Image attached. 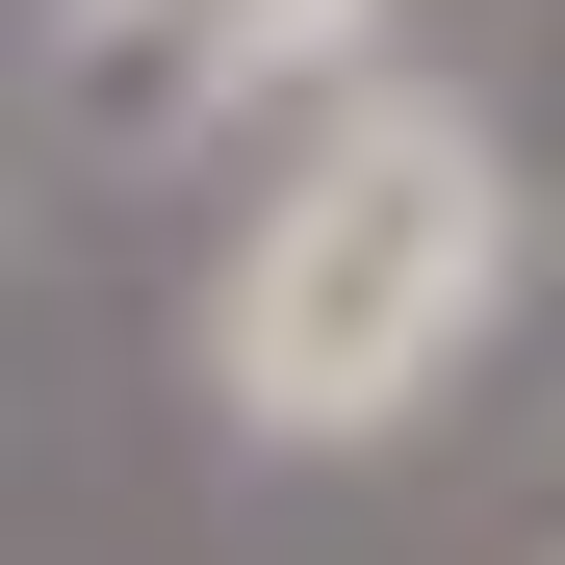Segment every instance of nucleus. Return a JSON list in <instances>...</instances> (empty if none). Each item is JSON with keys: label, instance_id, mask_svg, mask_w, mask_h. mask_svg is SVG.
Masks as SVG:
<instances>
[{"label": "nucleus", "instance_id": "obj_2", "mask_svg": "<svg viewBox=\"0 0 565 565\" xmlns=\"http://www.w3.org/2000/svg\"><path fill=\"white\" fill-rule=\"evenodd\" d=\"M52 104L104 129V154L232 129V104H257V0H77V26H52Z\"/></svg>", "mask_w": 565, "mask_h": 565}, {"label": "nucleus", "instance_id": "obj_3", "mask_svg": "<svg viewBox=\"0 0 565 565\" xmlns=\"http://www.w3.org/2000/svg\"><path fill=\"white\" fill-rule=\"evenodd\" d=\"M360 26L386 0H257V77H360Z\"/></svg>", "mask_w": 565, "mask_h": 565}, {"label": "nucleus", "instance_id": "obj_1", "mask_svg": "<svg viewBox=\"0 0 565 565\" xmlns=\"http://www.w3.org/2000/svg\"><path fill=\"white\" fill-rule=\"evenodd\" d=\"M489 309H514V154H489V104H437V77H309L282 180L206 257V412L257 462H360V437H412L462 360H489Z\"/></svg>", "mask_w": 565, "mask_h": 565}]
</instances>
